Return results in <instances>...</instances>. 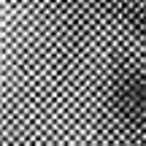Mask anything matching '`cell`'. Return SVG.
<instances>
[{"label":"cell","instance_id":"cell-1","mask_svg":"<svg viewBox=\"0 0 146 146\" xmlns=\"http://www.w3.org/2000/svg\"><path fill=\"white\" fill-rule=\"evenodd\" d=\"M114 106L122 119L135 127H146V76L127 70L114 81Z\"/></svg>","mask_w":146,"mask_h":146}]
</instances>
